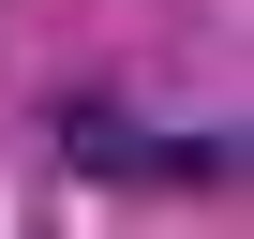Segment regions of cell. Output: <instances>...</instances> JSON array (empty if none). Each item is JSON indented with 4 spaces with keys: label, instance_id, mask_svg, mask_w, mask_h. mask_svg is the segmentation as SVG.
I'll use <instances>...</instances> for the list:
<instances>
[{
    "label": "cell",
    "instance_id": "6da1fadb",
    "mask_svg": "<svg viewBox=\"0 0 254 239\" xmlns=\"http://www.w3.org/2000/svg\"><path fill=\"white\" fill-rule=\"evenodd\" d=\"M60 150H75V165H105V179H165V194L239 179V135H150L135 105H60Z\"/></svg>",
    "mask_w": 254,
    "mask_h": 239
}]
</instances>
